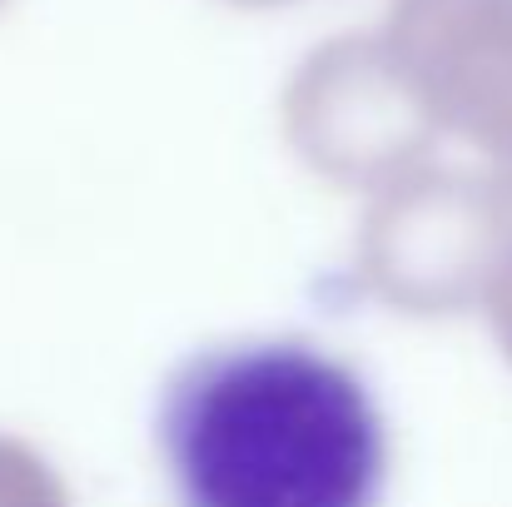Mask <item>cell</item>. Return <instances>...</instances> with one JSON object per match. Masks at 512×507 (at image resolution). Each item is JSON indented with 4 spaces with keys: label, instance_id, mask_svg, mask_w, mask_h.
Returning a JSON list of instances; mask_svg holds the SVG:
<instances>
[{
    "label": "cell",
    "instance_id": "6da1fadb",
    "mask_svg": "<svg viewBox=\"0 0 512 507\" xmlns=\"http://www.w3.org/2000/svg\"><path fill=\"white\" fill-rule=\"evenodd\" d=\"M160 443L184 507H378L388 438L314 343H234L174 373Z\"/></svg>",
    "mask_w": 512,
    "mask_h": 507
},
{
    "label": "cell",
    "instance_id": "7a4b0ae2",
    "mask_svg": "<svg viewBox=\"0 0 512 507\" xmlns=\"http://www.w3.org/2000/svg\"><path fill=\"white\" fill-rule=\"evenodd\" d=\"M512 259V189L488 169L423 165L363 214L358 279L398 314H458L488 299Z\"/></svg>",
    "mask_w": 512,
    "mask_h": 507
},
{
    "label": "cell",
    "instance_id": "3957f363",
    "mask_svg": "<svg viewBox=\"0 0 512 507\" xmlns=\"http://www.w3.org/2000/svg\"><path fill=\"white\" fill-rule=\"evenodd\" d=\"M284 135L319 179L343 189H383L433 165L443 140L378 35H334L294 70Z\"/></svg>",
    "mask_w": 512,
    "mask_h": 507
},
{
    "label": "cell",
    "instance_id": "277c9868",
    "mask_svg": "<svg viewBox=\"0 0 512 507\" xmlns=\"http://www.w3.org/2000/svg\"><path fill=\"white\" fill-rule=\"evenodd\" d=\"M378 40L433 130L512 189V0H393Z\"/></svg>",
    "mask_w": 512,
    "mask_h": 507
},
{
    "label": "cell",
    "instance_id": "5b68a950",
    "mask_svg": "<svg viewBox=\"0 0 512 507\" xmlns=\"http://www.w3.org/2000/svg\"><path fill=\"white\" fill-rule=\"evenodd\" d=\"M0 507H70L55 468L20 438H0Z\"/></svg>",
    "mask_w": 512,
    "mask_h": 507
},
{
    "label": "cell",
    "instance_id": "8992f818",
    "mask_svg": "<svg viewBox=\"0 0 512 507\" xmlns=\"http://www.w3.org/2000/svg\"><path fill=\"white\" fill-rule=\"evenodd\" d=\"M488 319H493V334L503 343V353L512 358V259L503 264V274H498V284L488 289Z\"/></svg>",
    "mask_w": 512,
    "mask_h": 507
},
{
    "label": "cell",
    "instance_id": "52a82bcc",
    "mask_svg": "<svg viewBox=\"0 0 512 507\" xmlns=\"http://www.w3.org/2000/svg\"><path fill=\"white\" fill-rule=\"evenodd\" d=\"M234 5H289V0H234Z\"/></svg>",
    "mask_w": 512,
    "mask_h": 507
},
{
    "label": "cell",
    "instance_id": "ba28073f",
    "mask_svg": "<svg viewBox=\"0 0 512 507\" xmlns=\"http://www.w3.org/2000/svg\"><path fill=\"white\" fill-rule=\"evenodd\" d=\"M0 5H5V0H0Z\"/></svg>",
    "mask_w": 512,
    "mask_h": 507
}]
</instances>
